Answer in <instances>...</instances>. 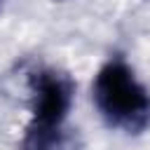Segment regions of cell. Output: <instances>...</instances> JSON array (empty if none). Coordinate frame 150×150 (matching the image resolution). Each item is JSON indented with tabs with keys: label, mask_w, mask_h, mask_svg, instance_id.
<instances>
[{
	"label": "cell",
	"mask_w": 150,
	"mask_h": 150,
	"mask_svg": "<svg viewBox=\"0 0 150 150\" xmlns=\"http://www.w3.org/2000/svg\"><path fill=\"white\" fill-rule=\"evenodd\" d=\"M91 101L110 129L136 134L150 124V89L124 56H110L96 70Z\"/></svg>",
	"instance_id": "1"
},
{
	"label": "cell",
	"mask_w": 150,
	"mask_h": 150,
	"mask_svg": "<svg viewBox=\"0 0 150 150\" xmlns=\"http://www.w3.org/2000/svg\"><path fill=\"white\" fill-rule=\"evenodd\" d=\"M73 82L59 70H40L33 77V103L28 131H59L63 129L73 108Z\"/></svg>",
	"instance_id": "2"
},
{
	"label": "cell",
	"mask_w": 150,
	"mask_h": 150,
	"mask_svg": "<svg viewBox=\"0 0 150 150\" xmlns=\"http://www.w3.org/2000/svg\"><path fill=\"white\" fill-rule=\"evenodd\" d=\"M0 5H2V0H0Z\"/></svg>",
	"instance_id": "3"
}]
</instances>
